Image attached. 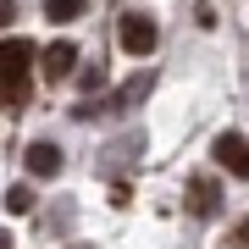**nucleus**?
I'll use <instances>...</instances> for the list:
<instances>
[{
	"mask_svg": "<svg viewBox=\"0 0 249 249\" xmlns=\"http://www.w3.org/2000/svg\"><path fill=\"white\" fill-rule=\"evenodd\" d=\"M238 244L249 249V216H244V222H238Z\"/></svg>",
	"mask_w": 249,
	"mask_h": 249,
	"instance_id": "obj_13",
	"label": "nucleus"
},
{
	"mask_svg": "<svg viewBox=\"0 0 249 249\" xmlns=\"http://www.w3.org/2000/svg\"><path fill=\"white\" fill-rule=\"evenodd\" d=\"M122 50H127V55H150V50H155V17L127 11V17H122Z\"/></svg>",
	"mask_w": 249,
	"mask_h": 249,
	"instance_id": "obj_2",
	"label": "nucleus"
},
{
	"mask_svg": "<svg viewBox=\"0 0 249 249\" xmlns=\"http://www.w3.org/2000/svg\"><path fill=\"white\" fill-rule=\"evenodd\" d=\"M6 211H11V216H28V211H34V188H28V183L6 188Z\"/></svg>",
	"mask_w": 249,
	"mask_h": 249,
	"instance_id": "obj_9",
	"label": "nucleus"
},
{
	"mask_svg": "<svg viewBox=\"0 0 249 249\" xmlns=\"http://www.w3.org/2000/svg\"><path fill=\"white\" fill-rule=\"evenodd\" d=\"M28 100H34V78H28V72H0V106L22 111Z\"/></svg>",
	"mask_w": 249,
	"mask_h": 249,
	"instance_id": "obj_3",
	"label": "nucleus"
},
{
	"mask_svg": "<svg viewBox=\"0 0 249 249\" xmlns=\"http://www.w3.org/2000/svg\"><path fill=\"white\" fill-rule=\"evenodd\" d=\"M6 22H17V0H0V28Z\"/></svg>",
	"mask_w": 249,
	"mask_h": 249,
	"instance_id": "obj_12",
	"label": "nucleus"
},
{
	"mask_svg": "<svg viewBox=\"0 0 249 249\" xmlns=\"http://www.w3.org/2000/svg\"><path fill=\"white\" fill-rule=\"evenodd\" d=\"M211 155H216V166H227L232 178L249 183V139L244 133H222V139L211 144Z\"/></svg>",
	"mask_w": 249,
	"mask_h": 249,
	"instance_id": "obj_1",
	"label": "nucleus"
},
{
	"mask_svg": "<svg viewBox=\"0 0 249 249\" xmlns=\"http://www.w3.org/2000/svg\"><path fill=\"white\" fill-rule=\"evenodd\" d=\"M28 61H34V45L28 39H0V72H28Z\"/></svg>",
	"mask_w": 249,
	"mask_h": 249,
	"instance_id": "obj_6",
	"label": "nucleus"
},
{
	"mask_svg": "<svg viewBox=\"0 0 249 249\" xmlns=\"http://www.w3.org/2000/svg\"><path fill=\"white\" fill-rule=\"evenodd\" d=\"M28 172H34V178H55V172H61V150H55L50 139L28 144Z\"/></svg>",
	"mask_w": 249,
	"mask_h": 249,
	"instance_id": "obj_4",
	"label": "nucleus"
},
{
	"mask_svg": "<svg viewBox=\"0 0 249 249\" xmlns=\"http://www.w3.org/2000/svg\"><path fill=\"white\" fill-rule=\"evenodd\" d=\"M0 249H11V238H6V232H0Z\"/></svg>",
	"mask_w": 249,
	"mask_h": 249,
	"instance_id": "obj_14",
	"label": "nucleus"
},
{
	"mask_svg": "<svg viewBox=\"0 0 249 249\" xmlns=\"http://www.w3.org/2000/svg\"><path fill=\"white\" fill-rule=\"evenodd\" d=\"M144 94H150V78H133V83H122V89H116V100H106V116L127 111V106H139Z\"/></svg>",
	"mask_w": 249,
	"mask_h": 249,
	"instance_id": "obj_7",
	"label": "nucleus"
},
{
	"mask_svg": "<svg viewBox=\"0 0 249 249\" xmlns=\"http://www.w3.org/2000/svg\"><path fill=\"white\" fill-rule=\"evenodd\" d=\"M78 89H83V94L106 89V67H89V72H78Z\"/></svg>",
	"mask_w": 249,
	"mask_h": 249,
	"instance_id": "obj_11",
	"label": "nucleus"
},
{
	"mask_svg": "<svg viewBox=\"0 0 249 249\" xmlns=\"http://www.w3.org/2000/svg\"><path fill=\"white\" fill-rule=\"evenodd\" d=\"M83 6H89V0H45V17L50 22H78Z\"/></svg>",
	"mask_w": 249,
	"mask_h": 249,
	"instance_id": "obj_8",
	"label": "nucleus"
},
{
	"mask_svg": "<svg viewBox=\"0 0 249 249\" xmlns=\"http://www.w3.org/2000/svg\"><path fill=\"white\" fill-rule=\"evenodd\" d=\"M72 67H78V45H72V39H55L45 50V72L50 78H72Z\"/></svg>",
	"mask_w": 249,
	"mask_h": 249,
	"instance_id": "obj_5",
	"label": "nucleus"
},
{
	"mask_svg": "<svg viewBox=\"0 0 249 249\" xmlns=\"http://www.w3.org/2000/svg\"><path fill=\"white\" fill-rule=\"evenodd\" d=\"M194 211H199V216H211V211H216V183H211V178H199V183H194Z\"/></svg>",
	"mask_w": 249,
	"mask_h": 249,
	"instance_id": "obj_10",
	"label": "nucleus"
}]
</instances>
